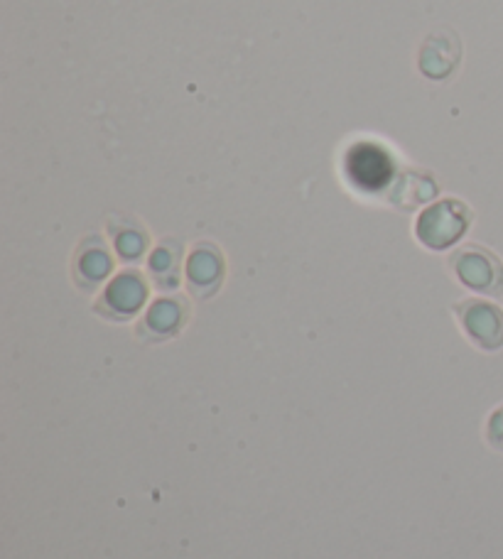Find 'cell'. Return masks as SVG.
I'll return each instance as SVG.
<instances>
[{"label":"cell","instance_id":"9","mask_svg":"<svg viewBox=\"0 0 503 559\" xmlns=\"http://www.w3.org/2000/svg\"><path fill=\"white\" fill-rule=\"evenodd\" d=\"M113 273V258L104 238L91 233L79 243L77 253H74L72 275L77 287L86 292H96Z\"/></svg>","mask_w":503,"mask_h":559},{"label":"cell","instance_id":"12","mask_svg":"<svg viewBox=\"0 0 503 559\" xmlns=\"http://www.w3.org/2000/svg\"><path fill=\"white\" fill-rule=\"evenodd\" d=\"M437 194V184L435 179L427 177V175H408L400 177L398 184H393V199L396 204L403 206V209H415L418 204L427 202Z\"/></svg>","mask_w":503,"mask_h":559},{"label":"cell","instance_id":"3","mask_svg":"<svg viewBox=\"0 0 503 559\" xmlns=\"http://www.w3.org/2000/svg\"><path fill=\"white\" fill-rule=\"evenodd\" d=\"M450 268L454 278L469 287L472 292H481L489 297L503 295V263L496 253L479 243L457 248L450 255Z\"/></svg>","mask_w":503,"mask_h":559},{"label":"cell","instance_id":"2","mask_svg":"<svg viewBox=\"0 0 503 559\" xmlns=\"http://www.w3.org/2000/svg\"><path fill=\"white\" fill-rule=\"evenodd\" d=\"M472 221L474 214L467 204L459 199H440L418 216L415 236L430 251H447L462 241Z\"/></svg>","mask_w":503,"mask_h":559},{"label":"cell","instance_id":"1","mask_svg":"<svg viewBox=\"0 0 503 559\" xmlns=\"http://www.w3.org/2000/svg\"><path fill=\"white\" fill-rule=\"evenodd\" d=\"M344 179L351 189L361 194H383L393 189L398 177L396 157L381 143L359 140L349 145L342 162Z\"/></svg>","mask_w":503,"mask_h":559},{"label":"cell","instance_id":"6","mask_svg":"<svg viewBox=\"0 0 503 559\" xmlns=\"http://www.w3.org/2000/svg\"><path fill=\"white\" fill-rule=\"evenodd\" d=\"M189 300L182 295H167L155 300L148 307V312L143 314V319L135 327V336H138L143 344H162V341H170L187 327L189 322Z\"/></svg>","mask_w":503,"mask_h":559},{"label":"cell","instance_id":"10","mask_svg":"<svg viewBox=\"0 0 503 559\" xmlns=\"http://www.w3.org/2000/svg\"><path fill=\"white\" fill-rule=\"evenodd\" d=\"M108 233L123 263H138L150 246L148 229L128 214H113L108 219Z\"/></svg>","mask_w":503,"mask_h":559},{"label":"cell","instance_id":"5","mask_svg":"<svg viewBox=\"0 0 503 559\" xmlns=\"http://www.w3.org/2000/svg\"><path fill=\"white\" fill-rule=\"evenodd\" d=\"M454 314L467 339L477 344L481 351L503 349V309L486 300H459Z\"/></svg>","mask_w":503,"mask_h":559},{"label":"cell","instance_id":"13","mask_svg":"<svg viewBox=\"0 0 503 559\" xmlns=\"http://www.w3.org/2000/svg\"><path fill=\"white\" fill-rule=\"evenodd\" d=\"M486 442H489V447L503 452V405L491 412L489 422H486Z\"/></svg>","mask_w":503,"mask_h":559},{"label":"cell","instance_id":"7","mask_svg":"<svg viewBox=\"0 0 503 559\" xmlns=\"http://www.w3.org/2000/svg\"><path fill=\"white\" fill-rule=\"evenodd\" d=\"M187 287L197 300H209L221 290L226 278V260L219 246L214 243H197L189 253L187 265Z\"/></svg>","mask_w":503,"mask_h":559},{"label":"cell","instance_id":"4","mask_svg":"<svg viewBox=\"0 0 503 559\" xmlns=\"http://www.w3.org/2000/svg\"><path fill=\"white\" fill-rule=\"evenodd\" d=\"M148 295L150 287L143 273H138L133 268L121 270L104 287V292L96 300L94 312L99 317L108 319V322H128V319H133L145 307Z\"/></svg>","mask_w":503,"mask_h":559},{"label":"cell","instance_id":"8","mask_svg":"<svg viewBox=\"0 0 503 559\" xmlns=\"http://www.w3.org/2000/svg\"><path fill=\"white\" fill-rule=\"evenodd\" d=\"M462 62V42L450 30L430 32L418 52V67L430 81H447L454 77Z\"/></svg>","mask_w":503,"mask_h":559},{"label":"cell","instance_id":"11","mask_svg":"<svg viewBox=\"0 0 503 559\" xmlns=\"http://www.w3.org/2000/svg\"><path fill=\"white\" fill-rule=\"evenodd\" d=\"M182 273V241L177 238H162L150 253L148 275L155 287L162 292H175L180 287Z\"/></svg>","mask_w":503,"mask_h":559}]
</instances>
